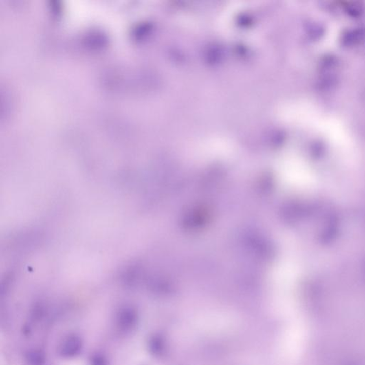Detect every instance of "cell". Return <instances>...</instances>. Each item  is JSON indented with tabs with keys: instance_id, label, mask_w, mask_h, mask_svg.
Returning <instances> with one entry per match:
<instances>
[{
	"instance_id": "cell-1",
	"label": "cell",
	"mask_w": 365,
	"mask_h": 365,
	"mask_svg": "<svg viewBox=\"0 0 365 365\" xmlns=\"http://www.w3.org/2000/svg\"><path fill=\"white\" fill-rule=\"evenodd\" d=\"M82 350V339L75 334L64 337L59 345V353L64 358H73L80 355Z\"/></svg>"
},
{
	"instance_id": "cell-2",
	"label": "cell",
	"mask_w": 365,
	"mask_h": 365,
	"mask_svg": "<svg viewBox=\"0 0 365 365\" xmlns=\"http://www.w3.org/2000/svg\"><path fill=\"white\" fill-rule=\"evenodd\" d=\"M116 321L119 329L124 332L130 331L137 324V313L131 308H122L117 313Z\"/></svg>"
},
{
	"instance_id": "cell-3",
	"label": "cell",
	"mask_w": 365,
	"mask_h": 365,
	"mask_svg": "<svg viewBox=\"0 0 365 365\" xmlns=\"http://www.w3.org/2000/svg\"><path fill=\"white\" fill-rule=\"evenodd\" d=\"M365 40V29L355 28L347 31L342 36V44L345 47H352L362 43Z\"/></svg>"
},
{
	"instance_id": "cell-4",
	"label": "cell",
	"mask_w": 365,
	"mask_h": 365,
	"mask_svg": "<svg viewBox=\"0 0 365 365\" xmlns=\"http://www.w3.org/2000/svg\"><path fill=\"white\" fill-rule=\"evenodd\" d=\"M337 82L338 79L337 75L334 74L333 71L322 72V75L319 80L318 86L322 89H330L337 85Z\"/></svg>"
},
{
	"instance_id": "cell-5",
	"label": "cell",
	"mask_w": 365,
	"mask_h": 365,
	"mask_svg": "<svg viewBox=\"0 0 365 365\" xmlns=\"http://www.w3.org/2000/svg\"><path fill=\"white\" fill-rule=\"evenodd\" d=\"M344 10L351 17L358 18L364 12V5L361 2H350L344 5Z\"/></svg>"
},
{
	"instance_id": "cell-6",
	"label": "cell",
	"mask_w": 365,
	"mask_h": 365,
	"mask_svg": "<svg viewBox=\"0 0 365 365\" xmlns=\"http://www.w3.org/2000/svg\"><path fill=\"white\" fill-rule=\"evenodd\" d=\"M27 361L29 365H45V355L40 350H31L27 353Z\"/></svg>"
},
{
	"instance_id": "cell-7",
	"label": "cell",
	"mask_w": 365,
	"mask_h": 365,
	"mask_svg": "<svg viewBox=\"0 0 365 365\" xmlns=\"http://www.w3.org/2000/svg\"><path fill=\"white\" fill-rule=\"evenodd\" d=\"M308 34L313 40H319L324 35L325 27L320 23H313L308 26Z\"/></svg>"
},
{
	"instance_id": "cell-8",
	"label": "cell",
	"mask_w": 365,
	"mask_h": 365,
	"mask_svg": "<svg viewBox=\"0 0 365 365\" xmlns=\"http://www.w3.org/2000/svg\"><path fill=\"white\" fill-rule=\"evenodd\" d=\"M338 65V60L336 56H326L322 59L320 62V68L322 72H328V71H333Z\"/></svg>"
},
{
	"instance_id": "cell-9",
	"label": "cell",
	"mask_w": 365,
	"mask_h": 365,
	"mask_svg": "<svg viewBox=\"0 0 365 365\" xmlns=\"http://www.w3.org/2000/svg\"><path fill=\"white\" fill-rule=\"evenodd\" d=\"M91 364L92 365H107V361L104 356L96 355L93 356L91 359Z\"/></svg>"
}]
</instances>
